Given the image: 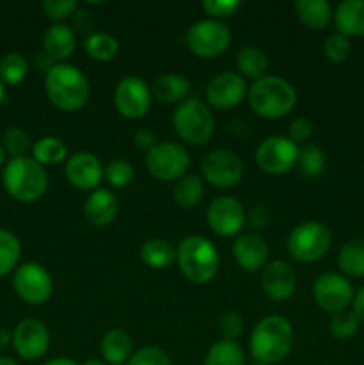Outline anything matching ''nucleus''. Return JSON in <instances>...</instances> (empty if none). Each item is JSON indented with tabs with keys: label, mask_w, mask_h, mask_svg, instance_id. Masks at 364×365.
<instances>
[{
	"label": "nucleus",
	"mask_w": 364,
	"mask_h": 365,
	"mask_svg": "<svg viewBox=\"0 0 364 365\" xmlns=\"http://www.w3.org/2000/svg\"><path fill=\"white\" fill-rule=\"evenodd\" d=\"M295 342L291 323L280 316H268L257 323L250 335V353L257 364L273 365L282 362Z\"/></svg>",
	"instance_id": "obj_1"
},
{
	"label": "nucleus",
	"mask_w": 364,
	"mask_h": 365,
	"mask_svg": "<svg viewBox=\"0 0 364 365\" xmlns=\"http://www.w3.org/2000/svg\"><path fill=\"white\" fill-rule=\"evenodd\" d=\"M45 91L57 109L74 113L88 102L89 82L77 66L57 63L46 70Z\"/></svg>",
	"instance_id": "obj_2"
},
{
	"label": "nucleus",
	"mask_w": 364,
	"mask_h": 365,
	"mask_svg": "<svg viewBox=\"0 0 364 365\" xmlns=\"http://www.w3.org/2000/svg\"><path fill=\"white\" fill-rule=\"evenodd\" d=\"M246 96L250 109L266 120H277L289 114L298 98L291 82L275 75H266L253 82Z\"/></svg>",
	"instance_id": "obj_3"
},
{
	"label": "nucleus",
	"mask_w": 364,
	"mask_h": 365,
	"mask_svg": "<svg viewBox=\"0 0 364 365\" xmlns=\"http://www.w3.org/2000/svg\"><path fill=\"white\" fill-rule=\"evenodd\" d=\"M2 182L6 191L14 200L32 203L45 195L49 187V175L32 157H14L4 168Z\"/></svg>",
	"instance_id": "obj_4"
},
{
	"label": "nucleus",
	"mask_w": 364,
	"mask_h": 365,
	"mask_svg": "<svg viewBox=\"0 0 364 365\" xmlns=\"http://www.w3.org/2000/svg\"><path fill=\"white\" fill-rule=\"evenodd\" d=\"M177 264L181 273L193 284H207L220 269V255L209 239L188 235L177 246Z\"/></svg>",
	"instance_id": "obj_5"
},
{
	"label": "nucleus",
	"mask_w": 364,
	"mask_h": 365,
	"mask_svg": "<svg viewBox=\"0 0 364 365\" xmlns=\"http://www.w3.org/2000/svg\"><path fill=\"white\" fill-rule=\"evenodd\" d=\"M175 132L189 145H206L214 132V118L209 107L198 98H186L173 113Z\"/></svg>",
	"instance_id": "obj_6"
},
{
	"label": "nucleus",
	"mask_w": 364,
	"mask_h": 365,
	"mask_svg": "<svg viewBox=\"0 0 364 365\" xmlns=\"http://www.w3.org/2000/svg\"><path fill=\"white\" fill-rule=\"evenodd\" d=\"M332 245V234L320 221H305L291 230L288 237V252L303 264L318 262Z\"/></svg>",
	"instance_id": "obj_7"
},
{
	"label": "nucleus",
	"mask_w": 364,
	"mask_h": 365,
	"mask_svg": "<svg viewBox=\"0 0 364 365\" xmlns=\"http://www.w3.org/2000/svg\"><path fill=\"white\" fill-rule=\"evenodd\" d=\"M231 29L221 20H200L186 32V45L189 52L202 59H211L223 53L231 45Z\"/></svg>",
	"instance_id": "obj_8"
},
{
	"label": "nucleus",
	"mask_w": 364,
	"mask_h": 365,
	"mask_svg": "<svg viewBox=\"0 0 364 365\" xmlns=\"http://www.w3.org/2000/svg\"><path fill=\"white\" fill-rule=\"evenodd\" d=\"M189 168V153L178 143H157L146 153V170L157 180L182 178Z\"/></svg>",
	"instance_id": "obj_9"
},
{
	"label": "nucleus",
	"mask_w": 364,
	"mask_h": 365,
	"mask_svg": "<svg viewBox=\"0 0 364 365\" xmlns=\"http://www.w3.org/2000/svg\"><path fill=\"white\" fill-rule=\"evenodd\" d=\"M300 148L295 141L282 135L264 139L256 152L257 166L268 175H284L298 164Z\"/></svg>",
	"instance_id": "obj_10"
},
{
	"label": "nucleus",
	"mask_w": 364,
	"mask_h": 365,
	"mask_svg": "<svg viewBox=\"0 0 364 365\" xmlns=\"http://www.w3.org/2000/svg\"><path fill=\"white\" fill-rule=\"evenodd\" d=\"M13 285L16 294L29 305H43L50 299L54 282L49 271L36 262H25L14 271Z\"/></svg>",
	"instance_id": "obj_11"
},
{
	"label": "nucleus",
	"mask_w": 364,
	"mask_h": 365,
	"mask_svg": "<svg viewBox=\"0 0 364 365\" xmlns=\"http://www.w3.org/2000/svg\"><path fill=\"white\" fill-rule=\"evenodd\" d=\"M114 106L121 116L139 120L152 106V88L141 77H125L114 89Z\"/></svg>",
	"instance_id": "obj_12"
},
{
	"label": "nucleus",
	"mask_w": 364,
	"mask_h": 365,
	"mask_svg": "<svg viewBox=\"0 0 364 365\" xmlns=\"http://www.w3.org/2000/svg\"><path fill=\"white\" fill-rule=\"evenodd\" d=\"M243 160L231 150H213L202 160V173L209 184L231 189L243 178Z\"/></svg>",
	"instance_id": "obj_13"
},
{
	"label": "nucleus",
	"mask_w": 364,
	"mask_h": 365,
	"mask_svg": "<svg viewBox=\"0 0 364 365\" xmlns=\"http://www.w3.org/2000/svg\"><path fill=\"white\" fill-rule=\"evenodd\" d=\"M246 223V212L234 196H218L207 209V225L220 237H232Z\"/></svg>",
	"instance_id": "obj_14"
},
{
	"label": "nucleus",
	"mask_w": 364,
	"mask_h": 365,
	"mask_svg": "<svg viewBox=\"0 0 364 365\" xmlns=\"http://www.w3.org/2000/svg\"><path fill=\"white\" fill-rule=\"evenodd\" d=\"M313 296L321 309L338 314L353 302V289L343 274L323 273L314 282Z\"/></svg>",
	"instance_id": "obj_15"
},
{
	"label": "nucleus",
	"mask_w": 364,
	"mask_h": 365,
	"mask_svg": "<svg viewBox=\"0 0 364 365\" xmlns=\"http://www.w3.org/2000/svg\"><path fill=\"white\" fill-rule=\"evenodd\" d=\"M50 346L49 328L38 319H24L13 331V348L24 360H39Z\"/></svg>",
	"instance_id": "obj_16"
},
{
	"label": "nucleus",
	"mask_w": 364,
	"mask_h": 365,
	"mask_svg": "<svg viewBox=\"0 0 364 365\" xmlns=\"http://www.w3.org/2000/svg\"><path fill=\"white\" fill-rule=\"evenodd\" d=\"M248 95L245 78L234 71H221L211 78L206 89V98L214 109L227 110L239 106L243 98Z\"/></svg>",
	"instance_id": "obj_17"
},
{
	"label": "nucleus",
	"mask_w": 364,
	"mask_h": 365,
	"mask_svg": "<svg viewBox=\"0 0 364 365\" xmlns=\"http://www.w3.org/2000/svg\"><path fill=\"white\" fill-rule=\"evenodd\" d=\"M64 175L79 191H95L103 178V166L93 153L77 152L68 157Z\"/></svg>",
	"instance_id": "obj_18"
},
{
	"label": "nucleus",
	"mask_w": 364,
	"mask_h": 365,
	"mask_svg": "<svg viewBox=\"0 0 364 365\" xmlns=\"http://www.w3.org/2000/svg\"><path fill=\"white\" fill-rule=\"evenodd\" d=\"M261 284L268 298L273 302H285L296 291V273L285 260H273L264 266Z\"/></svg>",
	"instance_id": "obj_19"
},
{
	"label": "nucleus",
	"mask_w": 364,
	"mask_h": 365,
	"mask_svg": "<svg viewBox=\"0 0 364 365\" xmlns=\"http://www.w3.org/2000/svg\"><path fill=\"white\" fill-rule=\"evenodd\" d=\"M232 255H234V260L239 267L253 273V271L264 269V266H266L268 245L263 235H259L257 232H246L234 241Z\"/></svg>",
	"instance_id": "obj_20"
},
{
	"label": "nucleus",
	"mask_w": 364,
	"mask_h": 365,
	"mask_svg": "<svg viewBox=\"0 0 364 365\" xmlns=\"http://www.w3.org/2000/svg\"><path fill=\"white\" fill-rule=\"evenodd\" d=\"M118 214V198L109 189H95L84 203V216L93 227L102 228L114 221Z\"/></svg>",
	"instance_id": "obj_21"
},
{
	"label": "nucleus",
	"mask_w": 364,
	"mask_h": 365,
	"mask_svg": "<svg viewBox=\"0 0 364 365\" xmlns=\"http://www.w3.org/2000/svg\"><path fill=\"white\" fill-rule=\"evenodd\" d=\"M75 46H77L75 32L64 24L50 25L46 29L45 36H43V48H45V56L50 61L63 63L64 59H68L74 53Z\"/></svg>",
	"instance_id": "obj_22"
},
{
	"label": "nucleus",
	"mask_w": 364,
	"mask_h": 365,
	"mask_svg": "<svg viewBox=\"0 0 364 365\" xmlns=\"http://www.w3.org/2000/svg\"><path fill=\"white\" fill-rule=\"evenodd\" d=\"M334 24L345 36H364V0H345L334 11Z\"/></svg>",
	"instance_id": "obj_23"
},
{
	"label": "nucleus",
	"mask_w": 364,
	"mask_h": 365,
	"mask_svg": "<svg viewBox=\"0 0 364 365\" xmlns=\"http://www.w3.org/2000/svg\"><path fill=\"white\" fill-rule=\"evenodd\" d=\"M189 95V81L177 73H164L156 78L152 86V96L161 103H182Z\"/></svg>",
	"instance_id": "obj_24"
},
{
	"label": "nucleus",
	"mask_w": 364,
	"mask_h": 365,
	"mask_svg": "<svg viewBox=\"0 0 364 365\" xmlns=\"http://www.w3.org/2000/svg\"><path fill=\"white\" fill-rule=\"evenodd\" d=\"M100 349L107 365H125L132 355V339L121 328H113L103 335Z\"/></svg>",
	"instance_id": "obj_25"
},
{
	"label": "nucleus",
	"mask_w": 364,
	"mask_h": 365,
	"mask_svg": "<svg viewBox=\"0 0 364 365\" xmlns=\"http://www.w3.org/2000/svg\"><path fill=\"white\" fill-rule=\"evenodd\" d=\"M295 11L300 21L313 31H323L332 20V9L327 0H296Z\"/></svg>",
	"instance_id": "obj_26"
},
{
	"label": "nucleus",
	"mask_w": 364,
	"mask_h": 365,
	"mask_svg": "<svg viewBox=\"0 0 364 365\" xmlns=\"http://www.w3.org/2000/svg\"><path fill=\"white\" fill-rule=\"evenodd\" d=\"M236 64H238V70L243 75V78H252L256 82L266 77L270 61H268L264 50H261L259 46L248 45L239 50L238 56H236Z\"/></svg>",
	"instance_id": "obj_27"
},
{
	"label": "nucleus",
	"mask_w": 364,
	"mask_h": 365,
	"mask_svg": "<svg viewBox=\"0 0 364 365\" xmlns=\"http://www.w3.org/2000/svg\"><path fill=\"white\" fill-rule=\"evenodd\" d=\"M143 262L152 269H164L177 259V250L164 239H148L139 250Z\"/></svg>",
	"instance_id": "obj_28"
},
{
	"label": "nucleus",
	"mask_w": 364,
	"mask_h": 365,
	"mask_svg": "<svg viewBox=\"0 0 364 365\" xmlns=\"http://www.w3.org/2000/svg\"><path fill=\"white\" fill-rule=\"evenodd\" d=\"M339 269L350 277H364V239L345 242L338 255Z\"/></svg>",
	"instance_id": "obj_29"
},
{
	"label": "nucleus",
	"mask_w": 364,
	"mask_h": 365,
	"mask_svg": "<svg viewBox=\"0 0 364 365\" xmlns=\"http://www.w3.org/2000/svg\"><path fill=\"white\" fill-rule=\"evenodd\" d=\"M203 182L202 178L196 175H186V177L178 178L177 184L173 187V200L178 207L184 209H193L198 205L203 198Z\"/></svg>",
	"instance_id": "obj_30"
},
{
	"label": "nucleus",
	"mask_w": 364,
	"mask_h": 365,
	"mask_svg": "<svg viewBox=\"0 0 364 365\" xmlns=\"http://www.w3.org/2000/svg\"><path fill=\"white\" fill-rule=\"evenodd\" d=\"M203 365H245V351L236 341L221 339L211 346Z\"/></svg>",
	"instance_id": "obj_31"
},
{
	"label": "nucleus",
	"mask_w": 364,
	"mask_h": 365,
	"mask_svg": "<svg viewBox=\"0 0 364 365\" xmlns=\"http://www.w3.org/2000/svg\"><path fill=\"white\" fill-rule=\"evenodd\" d=\"M66 155V145L61 139L52 138V135L39 139L32 146V159L41 164V166H54V164L63 163Z\"/></svg>",
	"instance_id": "obj_32"
},
{
	"label": "nucleus",
	"mask_w": 364,
	"mask_h": 365,
	"mask_svg": "<svg viewBox=\"0 0 364 365\" xmlns=\"http://www.w3.org/2000/svg\"><path fill=\"white\" fill-rule=\"evenodd\" d=\"M84 48L91 59L102 61V63H109L120 52V45L114 36L106 34V32H93L86 38Z\"/></svg>",
	"instance_id": "obj_33"
},
{
	"label": "nucleus",
	"mask_w": 364,
	"mask_h": 365,
	"mask_svg": "<svg viewBox=\"0 0 364 365\" xmlns=\"http://www.w3.org/2000/svg\"><path fill=\"white\" fill-rule=\"evenodd\" d=\"M21 246L13 232L0 228V278L9 274L20 260Z\"/></svg>",
	"instance_id": "obj_34"
},
{
	"label": "nucleus",
	"mask_w": 364,
	"mask_h": 365,
	"mask_svg": "<svg viewBox=\"0 0 364 365\" xmlns=\"http://www.w3.org/2000/svg\"><path fill=\"white\" fill-rule=\"evenodd\" d=\"M27 59L20 52H9L0 59V81L4 84L16 86L27 77Z\"/></svg>",
	"instance_id": "obj_35"
},
{
	"label": "nucleus",
	"mask_w": 364,
	"mask_h": 365,
	"mask_svg": "<svg viewBox=\"0 0 364 365\" xmlns=\"http://www.w3.org/2000/svg\"><path fill=\"white\" fill-rule=\"evenodd\" d=\"M298 166L305 177H320L325 170V153L320 146L305 145L298 153Z\"/></svg>",
	"instance_id": "obj_36"
},
{
	"label": "nucleus",
	"mask_w": 364,
	"mask_h": 365,
	"mask_svg": "<svg viewBox=\"0 0 364 365\" xmlns=\"http://www.w3.org/2000/svg\"><path fill=\"white\" fill-rule=\"evenodd\" d=\"M103 177H106V180L109 182L113 187H127L132 182V178H134V168H132L131 163H127V160L114 159L103 168Z\"/></svg>",
	"instance_id": "obj_37"
},
{
	"label": "nucleus",
	"mask_w": 364,
	"mask_h": 365,
	"mask_svg": "<svg viewBox=\"0 0 364 365\" xmlns=\"http://www.w3.org/2000/svg\"><path fill=\"white\" fill-rule=\"evenodd\" d=\"M359 323L360 321L357 319L355 314L348 312V310H341V312L332 316L330 334L339 341H346V339H352L359 331Z\"/></svg>",
	"instance_id": "obj_38"
},
{
	"label": "nucleus",
	"mask_w": 364,
	"mask_h": 365,
	"mask_svg": "<svg viewBox=\"0 0 364 365\" xmlns=\"http://www.w3.org/2000/svg\"><path fill=\"white\" fill-rule=\"evenodd\" d=\"M2 146L4 152L13 155V159L14 157H25L27 150L31 148V138H29V134L24 128L11 127L4 132Z\"/></svg>",
	"instance_id": "obj_39"
},
{
	"label": "nucleus",
	"mask_w": 364,
	"mask_h": 365,
	"mask_svg": "<svg viewBox=\"0 0 364 365\" xmlns=\"http://www.w3.org/2000/svg\"><path fill=\"white\" fill-rule=\"evenodd\" d=\"M323 52L330 63H345L348 59L350 52H352V43H350L348 36L335 32V34H330L327 38L323 45Z\"/></svg>",
	"instance_id": "obj_40"
},
{
	"label": "nucleus",
	"mask_w": 364,
	"mask_h": 365,
	"mask_svg": "<svg viewBox=\"0 0 364 365\" xmlns=\"http://www.w3.org/2000/svg\"><path fill=\"white\" fill-rule=\"evenodd\" d=\"M125 365H171L170 355L157 346H148L132 353Z\"/></svg>",
	"instance_id": "obj_41"
},
{
	"label": "nucleus",
	"mask_w": 364,
	"mask_h": 365,
	"mask_svg": "<svg viewBox=\"0 0 364 365\" xmlns=\"http://www.w3.org/2000/svg\"><path fill=\"white\" fill-rule=\"evenodd\" d=\"M241 0H203L202 7L206 14L213 16V20L234 16L241 9Z\"/></svg>",
	"instance_id": "obj_42"
},
{
	"label": "nucleus",
	"mask_w": 364,
	"mask_h": 365,
	"mask_svg": "<svg viewBox=\"0 0 364 365\" xmlns=\"http://www.w3.org/2000/svg\"><path fill=\"white\" fill-rule=\"evenodd\" d=\"M43 9L49 14V18H52L54 21L61 24L66 18L74 16L75 11H77V4L74 0H45L43 2Z\"/></svg>",
	"instance_id": "obj_43"
},
{
	"label": "nucleus",
	"mask_w": 364,
	"mask_h": 365,
	"mask_svg": "<svg viewBox=\"0 0 364 365\" xmlns=\"http://www.w3.org/2000/svg\"><path fill=\"white\" fill-rule=\"evenodd\" d=\"M220 331L225 341H236L243 331V319L238 312H227L220 319Z\"/></svg>",
	"instance_id": "obj_44"
},
{
	"label": "nucleus",
	"mask_w": 364,
	"mask_h": 365,
	"mask_svg": "<svg viewBox=\"0 0 364 365\" xmlns=\"http://www.w3.org/2000/svg\"><path fill=\"white\" fill-rule=\"evenodd\" d=\"M246 223H248L253 230H264V228L270 227L271 223L270 210L263 205L252 207L250 212L246 214Z\"/></svg>",
	"instance_id": "obj_45"
},
{
	"label": "nucleus",
	"mask_w": 364,
	"mask_h": 365,
	"mask_svg": "<svg viewBox=\"0 0 364 365\" xmlns=\"http://www.w3.org/2000/svg\"><path fill=\"white\" fill-rule=\"evenodd\" d=\"M313 134V123L307 118H296L289 127V139L295 143H303Z\"/></svg>",
	"instance_id": "obj_46"
},
{
	"label": "nucleus",
	"mask_w": 364,
	"mask_h": 365,
	"mask_svg": "<svg viewBox=\"0 0 364 365\" xmlns=\"http://www.w3.org/2000/svg\"><path fill=\"white\" fill-rule=\"evenodd\" d=\"M156 145V134H153L150 128H139L134 134V146L138 150H145V152L148 153Z\"/></svg>",
	"instance_id": "obj_47"
},
{
	"label": "nucleus",
	"mask_w": 364,
	"mask_h": 365,
	"mask_svg": "<svg viewBox=\"0 0 364 365\" xmlns=\"http://www.w3.org/2000/svg\"><path fill=\"white\" fill-rule=\"evenodd\" d=\"M353 314L357 316V319L364 323V285L353 296Z\"/></svg>",
	"instance_id": "obj_48"
},
{
	"label": "nucleus",
	"mask_w": 364,
	"mask_h": 365,
	"mask_svg": "<svg viewBox=\"0 0 364 365\" xmlns=\"http://www.w3.org/2000/svg\"><path fill=\"white\" fill-rule=\"evenodd\" d=\"M9 342H13V335L6 328H0V349H6Z\"/></svg>",
	"instance_id": "obj_49"
},
{
	"label": "nucleus",
	"mask_w": 364,
	"mask_h": 365,
	"mask_svg": "<svg viewBox=\"0 0 364 365\" xmlns=\"http://www.w3.org/2000/svg\"><path fill=\"white\" fill-rule=\"evenodd\" d=\"M43 365H79L75 360L71 359H64V356H59V359H52L49 362H45Z\"/></svg>",
	"instance_id": "obj_50"
},
{
	"label": "nucleus",
	"mask_w": 364,
	"mask_h": 365,
	"mask_svg": "<svg viewBox=\"0 0 364 365\" xmlns=\"http://www.w3.org/2000/svg\"><path fill=\"white\" fill-rule=\"evenodd\" d=\"M0 365H20V364H18L16 360L9 359V356H2V359H0Z\"/></svg>",
	"instance_id": "obj_51"
},
{
	"label": "nucleus",
	"mask_w": 364,
	"mask_h": 365,
	"mask_svg": "<svg viewBox=\"0 0 364 365\" xmlns=\"http://www.w3.org/2000/svg\"><path fill=\"white\" fill-rule=\"evenodd\" d=\"M82 365H107V364L100 359H89V360H86Z\"/></svg>",
	"instance_id": "obj_52"
},
{
	"label": "nucleus",
	"mask_w": 364,
	"mask_h": 365,
	"mask_svg": "<svg viewBox=\"0 0 364 365\" xmlns=\"http://www.w3.org/2000/svg\"><path fill=\"white\" fill-rule=\"evenodd\" d=\"M4 98H6V86H4V82L0 81V103L4 102Z\"/></svg>",
	"instance_id": "obj_53"
},
{
	"label": "nucleus",
	"mask_w": 364,
	"mask_h": 365,
	"mask_svg": "<svg viewBox=\"0 0 364 365\" xmlns=\"http://www.w3.org/2000/svg\"><path fill=\"white\" fill-rule=\"evenodd\" d=\"M4 157H6V152H4V146L0 145V166L4 164Z\"/></svg>",
	"instance_id": "obj_54"
},
{
	"label": "nucleus",
	"mask_w": 364,
	"mask_h": 365,
	"mask_svg": "<svg viewBox=\"0 0 364 365\" xmlns=\"http://www.w3.org/2000/svg\"><path fill=\"white\" fill-rule=\"evenodd\" d=\"M256 365H263V364H256Z\"/></svg>",
	"instance_id": "obj_55"
}]
</instances>
